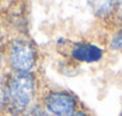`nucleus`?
Segmentation results:
<instances>
[{
    "label": "nucleus",
    "instance_id": "obj_6",
    "mask_svg": "<svg viewBox=\"0 0 122 116\" xmlns=\"http://www.w3.org/2000/svg\"><path fill=\"white\" fill-rule=\"evenodd\" d=\"M110 48L112 50H122V29H120L117 32L114 34L111 41H110Z\"/></svg>",
    "mask_w": 122,
    "mask_h": 116
},
{
    "label": "nucleus",
    "instance_id": "obj_2",
    "mask_svg": "<svg viewBox=\"0 0 122 116\" xmlns=\"http://www.w3.org/2000/svg\"><path fill=\"white\" fill-rule=\"evenodd\" d=\"M9 62L18 73H28L36 62L35 47L24 40L15 41L10 48Z\"/></svg>",
    "mask_w": 122,
    "mask_h": 116
},
{
    "label": "nucleus",
    "instance_id": "obj_3",
    "mask_svg": "<svg viewBox=\"0 0 122 116\" xmlns=\"http://www.w3.org/2000/svg\"><path fill=\"white\" fill-rule=\"evenodd\" d=\"M46 106L55 116H73L76 114L77 101L65 91H55L46 97Z\"/></svg>",
    "mask_w": 122,
    "mask_h": 116
},
{
    "label": "nucleus",
    "instance_id": "obj_4",
    "mask_svg": "<svg viewBox=\"0 0 122 116\" xmlns=\"http://www.w3.org/2000/svg\"><path fill=\"white\" fill-rule=\"evenodd\" d=\"M76 60L81 62H96L102 59L103 50L92 43H76L71 51Z\"/></svg>",
    "mask_w": 122,
    "mask_h": 116
},
{
    "label": "nucleus",
    "instance_id": "obj_10",
    "mask_svg": "<svg viewBox=\"0 0 122 116\" xmlns=\"http://www.w3.org/2000/svg\"><path fill=\"white\" fill-rule=\"evenodd\" d=\"M0 47H1V36H0ZM3 59V54H1V49H0V62H1Z\"/></svg>",
    "mask_w": 122,
    "mask_h": 116
},
{
    "label": "nucleus",
    "instance_id": "obj_11",
    "mask_svg": "<svg viewBox=\"0 0 122 116\" xmlns=\"http://www.w3.org/2000/svg\"><path fill=\"white\" fill-rule=\"evenodd\" d=\"M121 116H122V111H121Z\"/></svg>",
    "mask_w": 122,
    "mask_h": 116
},
{
    "label": "nucleus",
    "instance_id": "obj_5",
    "mask_svg": "<svg viewBox=\"0 0 122 116\" xmlns=\"http://www.w3.org/2000/svg\"><path fill=\"white\" fill-rule=\"evenodd\" d=\"M95 5H97V6H95L96 13L99 17H105L112 12V10L115 9L114 5H116V3H114V1H96Z\"/></svg>",
    "mask_w": 122,
    "mask_h": 116
},
{
    "label": "nucleus",
    "instance_id": "obj_7",
    "mask_svg": "<svg viewBox=\"0 0 122 116\" xmlns=\"http://www.w3.org/2000/svg\"><path fill=\"white\" fill-rule=\"evenodd\" d=\"M4 83V78L0 74V109L5 105V87L3 86Z\"/></svg>",
    "mask_w": 122,
    "mask_h": 116
},
{
    "label": "nucleus",
    "instance_id": "obj_1",
    "mask_svg": "<svg viewBox=\"0 0 122 116\" xmlns=\"http://www.w3.org/2000/svg\"><path fill=\"white\" fill-rule=\"evenodd\" d=\"M35 91V80L30 73H17L5 86V105L13 115L23 112L30 104Z\"/></svg>",
    "mask_w": 122,
    "mask_h": 116
},
{
    "label": "nucleus",
    "instance_id": "obj_8",
    "mask_svg": "<svg viewBox=\"0 0 122 116\" xmlns=\"http://www.w3.org/2000/svg\"><path fill=\"white\" fill-rule=\"evenodd\" d=\"M117 5V17L121 19V22H122V1H120V3H117L116 4Z\"/></svg>",
    "mask_w": 122,
    "mask_h": 116
},
{
    "label": "nucleus",
    "instance_id": "obj_9",
    "mask_svg": "<svg viewBox=\"0 0 122 116\" xmlns=\"http://www.w3.org/2000/svg\"><path fill=\"white\" fill-rule=\"evenodd\" d=\"M73 116H89V115H86L85 112H83V111H77Z\"/></svg>",
    "mask_w": 122,
    "mask_h": 116
}]
</instances>
